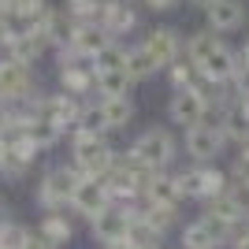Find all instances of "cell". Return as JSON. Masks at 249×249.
<instances>
[{
	"label": "cell",
	"instance_id": "obj_20",
	"mask_svg": "<svg viewBox=\"0 0 249 249\" xmlns=\"http://www.w3.org/2000/svg\"><path fill=\"white\" fill-rule=\"evenodd\" d=\"M164 67L153 60V52L145 45H126V74L134 78V82H149L153 74H160Z\"/></svg>",
	"mask_w": 249,
	"mask_h": 249
},
{
	"label": "cell",
	"instance_id": "obj_13",
	"mask_svg": "<svg viewBox=\"0 0 249 249\" xmlns=\"http://www.w3.org/2000/svg\"><path fill=\"white\" fill-rule=\"evenodd\" d=\"M234 67H238V52L231 49L227 41H219L216 49L208 52L205 60L197 63V74L205 78V82H216V86H227L231 74H234Z\"/></svg>",
	"mask_w": 249,
	"mask_h": 249
},
{
	"label": "cell",
	"instance_id": "obj_2",
	"mask_svg": "<svg viewBox=\"0 0 249 249\" xmlns=\"http://www.w3.org/2000/svg\"><path fill=\"white\" fill-rule=\"evenodd\" d=\"M126 153L138 156V160L145 167H153V171H167V167L175 164V156L182 153V142H178L167 126H145V130L130 142Z\"/></svg>",
	"mask_w": 249,
	"mask_h": 249
},
{
	"label": "cell",
	"instance_id": "obj_40",
	"mask_svg": "<svg viewBox=\"0 0 249 249\" xmlns=\"http://www.w3.org/2000/svg\"><path fill=\"white\" fill-rule=\"evenodd\" d=\"M234 108H238V112L249 119V97H238V101H234Z\"/></svg>",
	"mask_w": 249,
	"mask_h": 249
},
{
	"label": "cell",
	"instance_id": "obj_45",
	"mask_svg": "<svg viewBox=\"0 0 249 249\" xmlns=\"http://www.w3.org/2000/svg\"><path fill=\"white\" fill-rule=\"evenodd\" d=\"M8 4H11V0H0V11H8Z\"/></svg>",
	"mask_w": 249,
	"mask_h": 249
},
{
	"label": "cell",
	"instance_id": "obj_11",
	"mask_svg": "<svg viewBox=\"0 0 249 249\" xmlns=\"http://www.w3.org/2000/svg\"><path fill=\"white\" fill-rule=\"evenodd\" d=\"M167 119L175 126H182V130L201 123V119H208V104L201 97V89H175L171 101H167Z\"/></svg>",
	"mask_w": 249,
	"mask_h": 249
},
{
	"label": "cell",
	"instance_id": "obj_3",
	"mask_svg": "<svg viewBox=\"0 0 249 249\" xmlns=\"http://www.w3.org/2000/svg\"><path fill=\"white\" fill-rule=\"evenodd\" d=\"M56 78H60V89L63 93H74V97H89L97 93V67L93 60L78 56L74 49H56Z\"/></svg>",
	"mask_w": 249,
	"mask_h": 249
},
{
	"label": "cell",
	"instance_id": "obj_14",
	"mask_svg": "<svg viewBox=\"0 0 249 249\" xmlns=\"http://www.w3.org/2000/svg\"><path fill=\"white\" fill-rule=\"evenodd\" d=\"M45 52H49L45 34H41V30H34L30 22H22L19 34L11 37V45H8V52H4V56H11V60H19V63H26V67H34V63L41 60Z\"/></svg>",
	"mask_w": 249,
	"mask_h": 249
},
{
	"label": "cell",
	"instance_id": "obj_19",
	"mask_svg": "<svg viewBox=\"0 0 249 249\" xmlns=\"http://www.w3.org/2000/svg\"><path fill=\"white\" fill-rule=\"evenodd\" d=\"M142 201H145V205H167V208H178V205H182V194H178L175 175H171V171H156V175L145 182V190H142Z\"/></svg>",
	"mask_w": 249,
	"mask_h": 249
},
{
	"label": "cell",
	"instance_id": "obj_12",
	"mask_svg": "<svg viewBox=\"0 0 249 249\" xmlns=\"http://www.w3.org/2000/svg\"><path fill=\"white\" fill-rule=\"evenodd\" d=\"M126 227H130V212L119 208V205H108L104 212H97V216L89 219V234H93V242H101V246L123 242L126 238Z\"/></svg>",
	"mask_w": 249,
	"mask_h": 249
},
{
	"label": "cell",
	"instance_id": "obj_32",
	"mask_svg": "<svg viewBox=\"0 0 249 249\" xmlns=\"http://www.w3.org/2000/svg\"><path fill=\"white\" fill-rule=\"evenodd\" d=\"M134 216H142L145 223H153L156 231H164V234H167V231L178 223V208H167V205H145V201H142V208H138Z\"/></svg>",
	"mask_w": 249,
	"mask_h": 249
},
{
	"label": "cell",
	"instance_id": "obj_33",
	"mask_svg": "<svg viewBox=\"0 0 249 249\" xmlns=\"http://www.w3.org/2000/svg\"><path fill=\"white\" fill-rule=\"evenodd\" d=\"M219 45V34H212V30H201V34H190V41L182 45V52H186V60L197 67L201 60H205L208 52Z\"/></svg>",
	"mask_w": 249,
	"mask_h": 249
},
{
	"label": "cell",
	"instance_id": "obj_24",
	"mask_svg": "<svg viewBox=\"0 0 249 249\" xmlns=\"http://www.w3.org/2000/svg\"><path fill=\"white\" fill-rule=\"evenodd\" d=\"M219 126H223V138H227V145H249V119L246 115L238 112V108H234V104H231L227 112L219 115Z\"/></svg>",
	"mask_w": 249,
	"mask_h": 249
},
{
	"label": "cell",
	"instance_id": "obj_9",
	"mask_svg": "<svg viewBox=\"0 0 249 249\" xmlns=\"http://www.w3.org/2000/svg\"><path fill=\"white\" fill-rule=\"evenodd\" d=\"M30 26L45 34V41H49L52 52H56V49H67V45H71V37H74V30H78V22H74L63 8H45L41 15L30 22Z\"/></svg>",
	"mask_w": 249,
	"mask_h": 249
},
{
	"label": "cell",
	"instance_id": "obj_4",
	"mask_svg": "<svg viewBox=\"0 0 249 249\" xmlns=\"http://www.w3.org/2000/svg\"><path fill=\"white\" fill-rule=\"evenodd\" d=\"M78 171H74V164L67 160V164H56L49 167L41 178H37V190H34V197H37V205L45 208V212H56V208H67L74 197V186H78Z\"/></svg>",
	"mask_w": 249,
	"mask_h": 249
},
{
	"label": "cell",
	"instance_id": "obj_31",
	"mask_svg": "<svg viewBox=\"0 0 249 249\" xmlns=\"http://www.w3.org/2000/svg\"><path fill=\"white\" fill-rule=\"evenodd\" d=\"M26 130H30V142H34V145H37V149H41V153H49L52 145H60L63 138H67V134H63V130H60V126H56V123H49V119H41V115H37V119H34V123L26 126Z\"/></svg>",
	"mask_w": 249,
	"mask_h": 249
},
{
	"label": "cell",
	"instance_id": "obj_8",
	"mask_svg": "<svg viewBox=\"0 0 249 249\" xmlns=\"http://www.w3.org/2000/svg\"><path fill=\"white\" fill-rule=\"evenodd\" d=\"M108 205H112V197H108L104 182L93 178V175H82L78 186H74V197H71V205H67V212H71V216H82V219H93L97 212H104Z\"/></svg>",
	"mask_w": 249,
	"mask_h": 249
},
{
	"label": "cell",
	"instance_id": "obj_26",
	"mask_svg": "<svg viewBox=\"0 0 249 249\" xmlns=\"http://www.w3.org/2000/svg\"><path fill=\"white\" fill-rule=\"evenodd\" d=\"M197 190H201V205H205L208 197L223 194V190H227V171L216 167V164H197Z\"/></svg>",
	"mask_w": 249,
	"mask_h": 249
},
{
	"label": "cell",
	"instance_id": "obj_25",
	"mask_svg": "<svg viewBox=\"0 0 249 249\" xmlns=\"http://www.w3.org/2000/svg\"><path fill=\"white\" fill-rule=\"evenodd\" d=\"M223 242H216V234L201 223V219H190L182 234H178V249H219Z\"/></svg>",
	"mask_w": 249,
	"mask_h": 249
},
{
	"label": "cell",
	"instance_id": "obj_39",
	"mask_svg": "<svg viewBox=\"0 0 249 249\" xmlns=\"http://www.w3.org/2000/svg\"><path fill=\"white\" fill-rule=\"evenodd\" d=\"M8 123H11V112H8V104L0 101V130H4V126H8Z\"/></svg>",
	"mask_w": 249,
	"mask_h": 249
},
{
	"label": "cell",
	"instance_id": "obj_43",
	"mask_svg": "<svg viewBox=\"0 0 249 249\" xmlns=\"http://www.w3.org/2000/svg\"><path fill=\"white\" fill-rule=\"evenodd\" d=\"M186 4H194V8H201V11H205L208 4H212V0H186Z\"/></svg>",
	"mask_w": 249,
	"mask_h": 249
},
{
	"label": "cell",
	"instance_id": "obj_34",
	"mask_svg": "<svg viewBox=\"0 0 249 249\" xmlns=\"http://www.w3.org/2000/svg\"><path fill=\"white\" fill-rule=\"evenodd\" d=\"M93 67H97V71H126V45L123 41H112L93 60Z\"/></svg>",
	"mask_w": 249,
	"mask_h": 249
},
{
	"label": "cell",
	"instance_id": "obj_44",
	"mask_svg": "<svg viewBox=\"0 0 249 249\" xmlns=\"http://www.w3.org/2000/svg\"><path fill=\"white\" fill-rule=\"evenodd\" d=\"M93 4H97V8H101V11H104V8H108V4H112V0H93Z\"/></svg>",
	"mask_w": 249,
	"mask_h": 249
},
{
	"label": "cell",
	"instance_id": "obj_42",
	"mask_svg": "<svg viewBox=\"0 0 249 249\" xmlns=\"http://www.w3.org/2000/svg\"><path fill=\"white\" fill-rule=\"evenodd\" d=\"M238 60H242V63H246V67H249V41L242 45V52H238Z\"/></svg>",
	"mask_w": 249,
	"mask_h": 249
},
{
	"label": "cell",
	"instance_id": "obj_41",
	"mask_svg": "<svg viewBox=\"0 0 249 249\" xmlns=\"http://www.w3.org/2000/svg\"><path fill=\"white\" fill-rule=\"evenodd\" d=\"M101 249H134V246H130V242L123 238V242H112V246H101Z\"/></svg>",
	"mask_w": 249,
	"mask_h": 249
},
{
	"label": "cell",
	"instance_id": "obj_18",
	"mask_svg": "<svg viewBox=\"0 0 249 249\" xmlns=\"http://www.w3.org/2000/svg\"><path fill=\"white\" fill-rule=\"evenodd\" d=\"M112 41H115V37L104 30L101 22H86V26H78V30H74V37H71V45H67V49H74L78 56H86V60H97V56H101Z\"/></svg>",
	"mask_w": 249,
	"mask_h": 249
},
{
	"label": "cell",
	"instance_id": "obj_7",
	"mask_svg": "<svg viewBox=\"0 0 249 249\" xmlns=\"http://www.w3.org/2000/svg\"><path fill=\"white\" fill-rule=\"evenodd\" d=\"M78 112H82V97H74V93H63L60 89V93H41L37 97V115L49 119V123H56L63 134L74 130Z\"/></svg>",
	"mask_w": 249,
	"mask_h": 249
},
{
	"label": "cell",
	"instance_id": "obj_6",
	"mask_svg": "<svg viewBox=\"0 0 249 249\" xmlns=\"http://www.w3.org/2000/svg\"><path fill=\"white\" fill-rule=\"evenodd\" d=\"M37 93V78H34V67L11 60V56H0V101L15 104L26 101V97Z\"/></svg>",
	"mask_w": 249,
	"mask_h": 249
},
{
	"label": "cell",
	"instance_id": "obj_37",
	"mask_svg": "<svg viewBox=\"0 0 249 249\" xmlns=\"http://www.w3.org/2000/svg\"><path fill=\"white\" fill-rule=\"evenodd\" d=\"M19 26H22V22H15V19H11V15H8V11H0V56L8 52L11 37L19 34Z\"/></svg>",
	"mask_w": 249,
	"mask_h": 249
},
{
	"label": "cell",
	"instance_id": "obj_16",
	"mask_svg": "<svg viewBox=\"0 0 249 249\" xmlns=\"http://www.w3.org/2000/svg\"><path fill=\"white\" fill-rule=\"evenodd\" d=\"M37 234H41L45 242H52L56 249H67L74 242V216L67 212V208H56V212H45L41 223H37Z\"/></svg>",
	"mask_w": 249,
	"mask_h": 249
},
{
	"label": "cell",
	"instance_id": "obj_36",
	"mask_svg": "<svg viewBox=\"0 0 249 249\" xmlns=\"http://www.w3.org/2000/svg\"><path fill=\"white\" fill-rule=\"evenodd\" d=\"M227 182H249V145H242V153L234 156V164L227 171Z\"/></svg>",
	"mask_w": 249,
	"mask_h": 249
},
{
	"label": "cell",
	"instance_id": "obj_22",
	"mask_svg": "<svg viewBox=\"0 0 249 249\" xmlns=\"http://www.w3.org/2000/svg\"><path fill=\"white\" fill-rule=\"evenodd\" d=\"M164 231H156L153 223H145L142 216H130V227H126V242L134 249H164Z\"/></svg>",
	"mask_w": 249,
	"mask_h": 249
},
{
	"label": "cell",
	"instance_id": "obj_1",
	"mask_svg": "<svg viewBox=\"0 0 249 249\" xmlns=\"http://www.w3.org/2000/svg\"><path fill=\"white\" fill-rule=\"evenodd\" d=\"M67 142H71V164H74L78 175L101 178L104 171L115 164V156H119L112 145H108V134H82V130H71Z\"/></svg>",
	"mask_w": 249,
	"mask_h": 249
},
{
	"label": "cell",
	"instance_id": "obj_35",
	"mask_svg": "<svg viewBox=\"0 0 249 249\" xmlns=\"http://www.w3.org/2000/svg\"><path fill=\"white\" fill-rule=\"evenodd\" d=\"M45 8H49V0H11V4H8V15L15 22H34Z\"/></svg>",
	"mask_w": 249,
	"mask_h": 249
},
{
	"label": "cell",
	"instance_id": "obj_21",
	"mask_svg": "<svg viewBox=\"0 0 249 249\" xmlns=\"http://www.w3.org/2000/svg\"><path fill=\"white\" fill-rule=\"evenodd\" d=\"M101 108H104V119H108V130H126L138 112L130 97H101Z\"/></svg>",
	"mask_w": 249,
	"mask_h": 249
},
{
	"label": "cell",
	"instance_id": "obj_17",
	"mask_svg": "<svg viewBox=\"0 0 249 249\" xmlns=\"http://www.w3.org/2000/svg\"><path fill=\"white\" fill-rule=\"evenodd\" d=\"M101 26L112 34L115 41L126 37V34H134L138 30V4L134 0H112V4L104 8V15H101Z\"/></svg>",
	"mask_w": 249,
	"mask_h": 249
},
{
	"label": "cell",
	"instance_id": "obj_47",
	"mask_svg": "<svg viewBox=\"0 0 249 249\" xmlns=\"http://www.w3.org/2000/svg\"><path fill=\"white\" fill-rule=\"evenodd\" d=\"M246 227H249V216H246Z\"/></svg>",
	"mask_w": 249,
	"mask_h": 249
},
{
	"label": "cell",
	"instance_id": "obj_27",
	"mask_svg": "<svg viewBox=\"0 0 249 249\" xmlns=\"http://www.w3.org/2000/svg\"><path fill=\"white\" fill-rule=\"evenodd\" d=\"M164 71H167V86H171V93H175V89H197V82H201L197 67L186 60V52H182L171 67H164Z\"/></svg>",
	"mask_w": 249,
	"mask_h": 249
},
{
	"label": "cell",
	"instance_id": "obj_15",
	"mask_svg": "<svg viewBox=\"0 0 249 249\" xmlns=\"http://www.w3.org/2000/svg\"><path fill=\"white\" fill-rule=\"evenodd\" d=\"M142 45L153 52V60L160 63V67H171V63L182 56V45H186V41H182V34L171 30V26H153Z\"/></svg>",
	"mask_w": 249,
	"mask_h": 249
},
{
	"label": "cell",
	"instance_id": "obj_46",
	"mask_svg": "<svg viewBox=\"0 0 249 249\" xmlns=\"http://www.w3.org/2000/svg\"><path fill=\"white\" fill-rule=\"evenodd\" d=\"M219 249H227V242H223V246H219Z\"/></svg>",
	"mask_w": 249,
	"mask_h": 249
},
{
	"label": "cell",
	"instance_id": "obj_38",
	"mask_svg": "<svg viewBox=\"0 0 249 249\" xmlns=\"http://www.w3.org/2000/svg\"><path fill=\"white\" fill-rule=\"evenodd\" d=\"M149 11H171V8H178V0H142Z\"/></svg>",
	"mask_w": 249,
	"mask_h": 249
},
{
	"label": "cell",
	"instance_id": "obj_30",
	"mask_svg": "<svg viewBox=\"0 0 249 249\" xmlns=\"http://www.w3.org/2000/svg\"><path fill=\"white\" fill-rule=\"evenodd\" d=\"M30 234H34V227H26L19 219H11V216L0 219V249H26Z\"/></svg>",
	"mask_w": 249,
	"mask_h": 249
},
{
	"label": "cell",
	"instance_id": "obj_5",
	"mask_svg": "<svg viewBox=\"0 0 249 249\" xmlns=\"http://www.w3.org/2000/svg\"><path fill=\"white\" fill-rule=\"evenodd\" d=\"M223 145H227V138H223L219 119H201V123L182 130V153H186L194 164H212V160L223 153Z\"/></svg>",
	"mask_w": 249,
	"mask_h": 249
},
{
	"label": "cell",
	"instance_id": "obj_48",
	"mask_svg": "<svg viewBox=\"0 0 249 249\" xmlns=\"http://www.w3.org/2000/svg\"><path fill=\"white\" fill-rule=\"evenodd\" d=\"M0 219H4V216H0Z\"/></svg>",
	"mask_w": 249,
	"mask_h": 249
},
{
	"label": "cell",
	"instance_id": "obj_10",
	"mask_svg": "<svg viewBox=\"0 0 249 249\" xmlns=\"http://www.w3.org/2000/svg\"><path fill=\"white\" fill-rule=\"evenodd\" d=\"M205 22L212 34H234L249 22V8L246 0H212L205 8Z\"/></svg>",
	"mask_w": 249,
	"mask_h": 249
},
{
	"label": "cell",
	"instance_id": "obj_23",
	"mask_svg": "<svg viewBox=\"0 0 249 249\" xmlns=\"http://www.w3.org/2000/svg\"><path fill=\"white\" fill-rule=\"evenodd\" d=\"M205 212H212L216 219H223L227 227H238L242 219H246V208L231 197V190H223V194H216V197H208L205 201Z\"/></svg>",
	"mask_w": 249,
	"mask_h": 249
},
{
	"label": "cell",
	"instance_id": "obj_28",
	"mask_svg": "<svg viewBox=\"0 0 249 249\" xmlns=\"http://www.w3.org/2000/svg\"><path fill=\"white\" fill-rule=\"evenodd\" d=\"M74 130H82V134H108V119H104L101 97L97 101H82V112H78Z\"/></svg>",
	"mask_w": 249,
	"mask_h": 249
},
{
	"label": "cell",
	"instance_id": "obj_29",
	"mask_svg": "<svg viewBox=\"0 0 249 249\" xmlns=\"http://www.w3.org/2000/svg\"><path fill=\"white\" fill-rule=\"evenodd\" d=\"M134 78L126 71H97V93L101 97H130Z\"/></svg>",
	"mask_w": 249,
	"mask_h": 249
}]
</instances>
